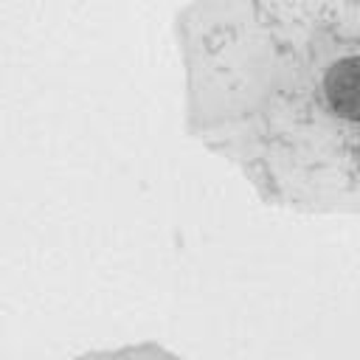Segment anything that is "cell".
<instances>
[{
  "mask_svg": "<svg viewBox=\"0 0 360 360\" xmlns=\"http://www.w3.org/2000/svg\"><path fill=\"white\" fill-rule=\"evenodd\" d=\"M323 90L340 118L360 121V53L335 62L323 76Z\"/></svg>",
  "mask_w": 360,
  "mask_h": 360,
  "instance_id": "obj_1",
  "label": "cell"
}]
</instances>
